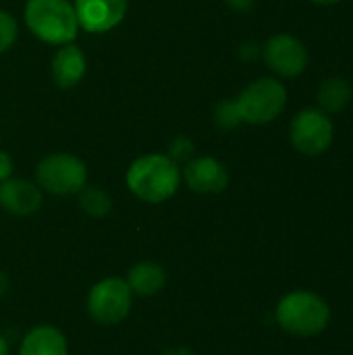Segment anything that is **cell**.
Returning <instances> with one entry per match:
<instances>
[{
    "mask_svg": "<svg viewBox=\"0 0 353 355\" xmlns=\"http://www.w3.org/2000/svg\"><path fill=\"white\" fill-rule=\"evenodd\" d=\"M6 289H8V281H6V275L4 272H0V297L6 293Z\"/></svg>",
    "mask_w": 353,
    "mask_h": 355,
    "instance_id": "603a6c76",
    "label": "cell"
},
{
    "mask_svg": "<svg viewBox=\"0 0 353 355\" xmlns=\"http://www.w3.org/2000/svg\"><path fill=\"white\" fill-rule=\"evenodd\" d=\"M0 355H8V343L2 335H0Z\"/></svg>",
    "mask_w": 353,
    "mask_h": 355,
    "instance_id": "d4e9b609",
    "label": "cell"
},
{
    "mask_svg": "<svg viewBox=\"0 0 353 355\" xmlns=\"http://www.w3.org/2000/svg\"><path fill=\"white\" fill-rule=\"evenodd\" d=\"M233 10H237V12H248L250 8H254V4H256V0H225Z\"/></svg>",
    "mask_w": 353,
    "mask_h": 355,
    "instance_id": "44dd1931",
    "label": "cell"
},
{
    "mask_svg": "<svg viewBox=\"0 0 353 355\" xmlns=\"http://www.w3.org/2000/svg\"><path fill=\"white\" fill-rule=\"evenodd\" d=\"M181 179H185V185L202 196L221 193L229 185V173L223 166L221 160L212 156H200L185 164Z\"/></svg>",
    "mask_w": 353,
    "mask_h": 355,
    "instance_id": "30bf717a",
    "label": "cell"
},
{
    "mask_svg": "<svg viewBox=\"0 0 353 355\" xmlns=\"http://www.w3.org/2000/svg\"><path fill=\"white\" fill-rule=\"evenodd\" d=\"M262 58L275 75L285 79L300 77L310 60L306 44L291 33H277L268 37L262 46Z\"/></svg>",
    "mask_w": 353,
    "mask_h": 355,
    "instance_id": "ba28073f",
    "label": "cell"
},
{
    "mask_svg": "<svg viewBox=\"0 0 353 355\" xmlns=\"http://www.w3.org/2000/svg\"><path fill=\"white\" fill-rule=\"evenodd\" d=\"M133 304V293L125 279H102L87 293V314L96 324L114 327L123 322Z\"/></svg>",
    "mask_w": 353,
    "mask_h": 355,
    "instance_id": "8992f818",
    "label": "cell"
},
{
    "mask_svg": "<svg viewBox=\"0 0 353 355\" xmlns=\"http://www.w3.org/2000/svg\"><path fill=\"white\" fill-rule=\"evenodd\" d=\"M12 177V158L0 150V183Z\"/></svg>",
    "mask_w": 353,
    "mask_h": 355,
    "instance_id": "ffe728a7",
    "label": "cell"
},
{
    "mask_svg": "<svg viewBox=\"0 0 353 355\" xmlns=\"http://www.w3.org/2000/svg\"><path fill=\"white\" fill-rule=\"evenodd\" d=\"M277 322L293 337H316L327 331L331 308L312 291H291L277 306Z\"/></svg>",
    "mask_w": 353,
    "mask_h": 355,
    "instance_id": "3957f363",
    "label": "cell"
},
{
    "mask_svg": "<svg viewBox=\"0 0 353 355\" xmlns=\"http://www.w3.org/2000/svg\"><path fill=\"white\" fill-rule=\"evenodd\" d=\"M129 191L148 204L171 200L181 185V166L169 154H146L131 162L127 171Z\"/></svg>",
    "mask_w": 353,
    "mask_h": 355,
    "instance_id": "6da1fadb",
    "label": "cell"
},
{
    "mask_svg": "<svg viewBox=\"0 0 353 355\" xmlns=\"http://www.w3.org/2000/svg\"><path fill=\"white\" fill-rule=\"evenodd\" d=\"M312 4H318V6H333V4H339L341 0H310Z\"/></svg>",
    "mask_w": 353,
    "mask_h": 355,
    "instance_id": "cb8c5ba5",
    "label": "cell"
},
{
    "mask_svg": "<svg viewBox=\"0 0 353 355\" xmlns=\"http://www.w3.org/2000/svg\"><path fill=\"white\" fill-rule=\"evenodd\" d=\"M23 17L27 29L52 46L71 44L79 31L75 6L69 0H27Z\"/></svg>",
    "mask_w": 353,
    "mask_h": 355,
    "instance_id": "7a4b0ae2",
    "label": "cell"
},
{
    "mask_svg": "<svg viewBox=\"0 0 353 355\" xmlns=\"http://www.w3.org/2000/svg\"><path fill=\"white\" fill-rule=\"evenodd\" d=\"M42 206V189L27 179H6L0 183V208L15 216H29Z\"/></svg>",
    "mask_w": 353,
    "mask_h": 355,
    "instance_id": "8fae6325",
    "label": "cell"
},
{
    "mask_svg": "<svg viewBox=\"0 0 353 355\" xmlns=\"http://www.w3.org/2000/svg\"><path fill=\"white\" fill-rule=\"evenodd\" d=\"M50 67H52L50 71H52L54 83L62 89H69V87H75L77 83H81V79L85 75V56H83L81 48L71 42V44L58 46V50L52 56Z\"/></svg>",
    "mask_w": 353,
    "mask_h": 355,
    "instance_id": "7c38bea8",
    "label": "cell"
},
{
    "mask_svg": "<svg viewBox=\"0 0 353 355\" xmlns=\"http://www.w3.org/2000/svg\"><path fill=\"white\" fill-rule=\"evenodd\" d=\"M353 98L352 83L343 77H327L316 92V100H318V108L327 114H337L341 110H345L350 106Z\"/></svg>",
    "mask_w": 353,
    "mask_h": 355,
    "instance_id": "9a60e30c",
    "label": "cell"
},
{
    "mask_svg": "<svg viewBox=\"0 0 353 355\" xmlns=\"http://www.w3.org/2000/svg\"><path fill=\"white\" fill-rule=\"evenodd\" d=\"M335 137L333 121L320 108H304L300 110L289 125L291 146L304 156H320L325 154Z\"/></svg>",
    "mask_w": 353,
    "mask_h": 355,
    "instance_id": "52a82bcc",
    "label": "cell"
},
{
    "mask_svg": "<svg viewBox=\"0 0 353 355\" xmlns=\"http://www.w3.org/2000/svg\"><path fill=\"white\" fill-rule=\"evenodd\" d=\"M160 355H196L191 349H185V347H173V349H166Z\"/></svg>",
    "mask_w": 353,
    "mask_h": 355,
    "instance_id": "7402d4cb",
    "label": "cell"
},
{
    "mask_svg": "<svg viewBox=\"0 0 353 355\" xmlns=\"http://www.w3.org/2000/svg\"><path fill=\"white\" fill-rule=\"evenodd\" d=\"M214 121L218 127L223 129H233L241 123V116H239V110H237V104L235 100H223L216 110H214Z\"/></svg>",
    "mask_w": 353,
    "mask_h": 355,
    "instance_id": "e0dca14e",
    "label": "cell"
},
{
    "mask_svg": "<svg viewBox=\"0 0 353 355\" xmlns=\"http://www.w3.org/2000/svg\"><path fill=\"white\" fill-rule=\"evenodd\" d=\"M79 29L87 33H106L114 29L127 15L129 0H75Z\"/></svg>",
    "mask_w": 353,
    "mask_h": 355,
    "instance_id": "9c48e42d",
    "label": "cell"
},
{
    "mask_svg": "<svg viewBox=\"0 0 353 355\" xmlns=\"http://www.w3.org/2000/svg\"><path fill=\"white\" fill-rule=\"evenodd\" d=\"M17 40V21L8 10H0V54H4Z\"/></svg>",
    "mask_w": 353,
    "mask_h": 355,
    "instance_id": "ac0fdd59",
    "label": "cell"
},
{
    "mask_svg": "<svg viewBox=\"0 0 353 355\" xmlns=\"http://www.w3.org/2000/svg\"><path fill=\"white\" fill-rule=\"evenodd\" d=\"M241 123L266 125L273 123L287 106V87L275 77H260L246 85L235 100Z\"/></svg>",
    "mask_w": 353,
    "mask_h": 355,
    "instance_id": "277c9868",
    "label": "cell"
},
{
    "mask_svg": "<svg viewBox=\"0 0 353 355\" xmlns=\"http://www.w3.org/2000/svg\"><path fill=\"white\" fill-rule=\"evenodd\" d=\"M67 352L69 347L64 335L50 324L31 329L19 347V355H67Z\"/></svg>",
    "mask_w": 353,
    "mask_h": 355,
    "instance_id": "4fadbf2b",
    "label": "cell"
},
{
    "mask_svg": "<svg viewBox=\"0 0 353 355\" xmlns=\"http://www.w3.org/2000/svg\"><path fill=\"white\" fill-rule=\"evenodd\" d=\"M35 181L40 189L52 196H73L87 185V168L81 158L67 152H56L37 162Z\"/></svg>",
    "mask_w": 353,
    "mask_h": 355,
    "instance_id": "5b68a950",
    "label": "cell"
},
{
    "mask_svg": "<svg viewBox=\"0 0 353 355\" xmlns=\"http://www.w3.org/2000/svg\"><path fill=\"white\" fill-rule=\"evenodd\" d=\"M77 196H79V208L94 218H104L112 210L110 196L96 185H85Z\"/></svg>",
    "mask_w": 353,
    "mask_h": 355,
    "instance_id": "2e32d148",
    "label": "cell"
},
{
    "mask_svg": "<svg viewBox=\"0 0 353 355\" xmlns=\"http://www.w3.org/2000/svg\"><path fill=\"white\" fill-rule=\"evenodd\" d=\"M166 281H169L166 270L156 262H137L135 266L129 268L127 279H125L131 293L137 297H152L160 293Z\"/></svg>",
    "mask_w": 353,
    "mask_h": 355,
    "instance_id": "5bb4252c",
    "label": "cell"
},
{
    "mask_svg": "<svg viewBox=\"0 0 353 355\" xmlns=\"http://www.w3.org/2000/svg\"><path fill=\"white\" fill-rule=\"evenodd\" d=\"M191 152H193V144H191L189 139L181 137V139H177V141L171 146V154H169V158H171V160H175L177 164H179V162H183V160H187V162H189Z\"/></svg>",
    "mask_w": 353,
    "mask_h": 355,
    "instance_id": "d6986e66",
    "label": "cell"
}]
</instances>
